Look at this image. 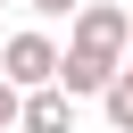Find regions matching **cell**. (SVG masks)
Here are the masks:
<instances>
[{
    "instance_id": "cell-1",
    "label": "cell",
    "mask_w": 133,
    "mask_h": 133,
    "mask_svg": "<svg viewBox=\"0 0 133 133\" xmlns=\"http://www.w3.org/2000/svg\"><path fill=\"white\" fill-rule=\"evenodd\" d=\"M125 42H133V17L116 0H83L66 17V50H58V91L66 100H100L108 75L125 66Z\"/></svg>"
},
{
    "instance_id": "cell-2",
    "label": "cell",
    "mask_w": 133,
    "mask_h": 133,
    "mask_svg": "<svg viewBox=\"0 0 133 133\" xmlns=\"http://www.w3.org/2000/svg\"><path fill=\"white\" fill-rule=\"evenodd\" d=\"M0 75H8L17 91H42V83H58V42H50L42 25L8 33V42H0Z\"/></svg>"
},
{
    "instance_id": "cell-3",
    "label": "cell",
    "mask_w": 133,
    "mask_h": 133,
    "mask_svg": "<svg viewBox=\"0 0 133 133\" xmlns=\"http://www.w3.org/2000/svg\"><path fill=\"white\" fill-rule=\"evenodd\" d=\"M17 133H75V100H66L58 83L25 91V100H17Z\"/></svg>"
},
{
    "instance_id": "cell-4",
    "label": "cell",
    "mask_w": 133,
    "mask_h": 133,
    "mask_svg": "<svg viewBox=\"0 0 133 133\" xmlns=\"http://www.w3.org/2000/svg\"><path fill=\"white\" fill-rule=\"evenodd\" d=\"M100 116H108L116 133H133V75H125V66L108 75V91H100Z\"/></svg>"
},
{
    "instance_id": "cell-5",
    "label": "cell",
    "mask_w": 133,
    "mask_h": 133,
    "mask_svg": "<svg viewBox=\"0 0 133 133\" xmlns=\"http://www.w3.org/2000/svg\"><path fill=\"white\" fill-rule=\"evenodd\" d=\"M17 100H25V91H17L8 75H0V133H17Z\"/></svg>"
},
{
    "instance_id": "cell-6",
    "label": "cell",
    "mask_w": 133,
    "mask_h": 133,
    "mask_svg": "<svg viewBox=\"0 0 133 133\" xmlns=\"http://www.w3.org/2000/svg\"><path fill=\"white\" fill-rule=\"evenodd\" d=\"M25 8H33V17H42V25H50V17H75V8H83V0H25Z\"/></svg>"
},
{
    "instance_id": "cell-7",
    "label": "cell",
    "mask_w": 133,
    "mask_h": 133,
    "mask_svg": "<svg viewBox=\"0 0 133 133\" xmlns=\"http://www.w3.org/2000/svg\"><path fill=\"white\" fill-rule=\"evenodd\" d=\"M125 75H133V42H125Z\"/></svg>"
}]
</instances>
